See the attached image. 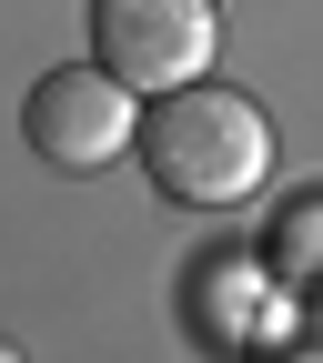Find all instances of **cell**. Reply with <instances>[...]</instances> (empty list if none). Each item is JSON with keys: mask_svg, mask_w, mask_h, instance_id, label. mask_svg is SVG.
I'll return each mask as SVG.
<instances>
[{"mask_svg": "<svg viewBox=\"0 0 323 363\" xmlns=\"http://www.w3.org/2000/svg\"><path fill=\"white\" fill-rule=\"evenodd\" d=\"M142 172H152V192L182 202V212H233L263 192V172H273V121L253 91L233 81H182V91H152L142 101Z\"/></svg>", "mask_w": 323, "mask_h": 363, "instance_id": "cell-1", "label": "cell"}, {"mask_svg": "<svg viewBox=\"0 0 323 363\" xmlns=\"http://www.w3.org/2000/svg\"><path fill=\"white\" fill-rule=\"evenodd\" d=\"M21 142L51 172H102L142 142V91H131L111 61H61L21 91Z\"/></svg>", "mask_w": 323, "mask_h": 363, "instance_id": "cell-2", "label": "cell"}, {"mask_svg": "<svg viewBox=\"0 0 323 363\" xmlns=\"http://www.w3.org/2000/svg\"><path fill=\"white\" fill-rule=\"evenodd\" d=\"M81 40H91V61H111L152 101V91H182L212 71L222 0H81Z\"/></svg>", "mask_w": 323, "mask_h": 363, "instance_id": "cell-3", "label": "cell"}, {"mask_svg": "<svg viewBox=\"0 0 323 363\" xmlns=\"http://www.w3.org/2000/svg\"><path fill=\"white\" fill-rule=\"evenodd\" d=\"M263 272H273V283H293V293H323V192H303V202L273 212V233H263Z\"/></svg>", "mask_w": 323, "mask_h": 363, "instance_id": "cell-4", "label": "cell"}]
</instances>
